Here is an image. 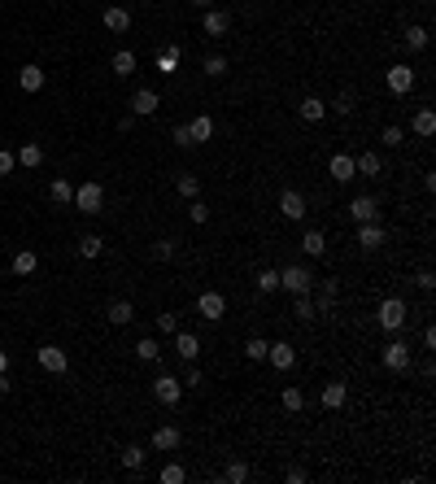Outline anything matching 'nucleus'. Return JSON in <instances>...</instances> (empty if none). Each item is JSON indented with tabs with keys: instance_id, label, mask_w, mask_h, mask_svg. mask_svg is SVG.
Returning a JSON list of instances; mask_svg holds the SVG:
<instances>
[{
	"instance_id": "1",
	"label": "nucleus",
	"mask_w": 436,
	"mask_h": 484,
	"mask_svg": "<svg viewBox=\"0 0 436 484\" xmlns=\"http://www.w3.org/2000/svg\"><path fill=\"white\" fill-rule=\"evenodd\" d=\"M406 318H410V305L401 301V297H384L376 305V323H380L384 332H401V328H406Z\"/></svg>"
},
{
	"instance_id": "2",
	"label": "nucleus",
	"mask_w": 436,
	"mask_h": 484,
	"mask_svg": "<svg viewBox=\"0 0 436 484\" xmlns=\"http://www.w3.org/2000/svg\"><path fill=\"white\" fill-rule=\"evenodd\" d=\"M79 214H101V205H105V188L96 184V179H83V184H74V201H70Z\"/></svg>"
},
{
	"instance_id": "3",
	"label": "nucleus",
	"mask_w": 436,
	"mask_h": 484,
	"mask_svg": "<svg viewBox=\"0 0 436 484\" xmlns=\"http://www.w3.org/2000/svg\"><path fill=\"white\" fill-rule=\"evenodd\" d=\"M280 288H284V293H293V297L310 293V288H314L310 266H284V271H280Z\"/></svg>"
},
{
	"instance_id": "4",
	"label": "nucleus",
	"mask_w": 436,
	"mask_h": 484,
	"mask_svg": "<svg viewBox=\"0 0 436 484\" xmlns=\"http://www.w3.org/2000/svg\"><path fill=\"white\" fill-rule=\"evenodd\" d=\"M153 397L161 401V406H179V401H184V380L157 376V380H153Z\"/></svg>"
},
{
	"instance_id": "5",
	"label": "nucleus",
	"mask_w": 436,
	"mask_h": 484,
	"mask_svg": "<svg viewBox=\"0 0 436 484\" xmlns=\"http://www.w3.org/2000/svg\"><path fill=\"white\" fill-rule=\"evenodd\" d=\"M384 83H389V92H393V96H410V88H414V70L406 66V61H397V66H389Z\"/></svg>"
},
{
	"instance_id": "6",
	"label": "nucleus",
	"mask_w": 436,
	"mask_h": 484,
	"mask_svg": "<svg viewBox=\"0 0 436 484\" xmlns=\"http://www.w3.org/2000/svg\"><path fill=\"white\" fill-rule=\"evenodd\" d=\"M380 362L389 366V371H410V345L406 341H389L380 349Z\"/></svg>"
},
{
	"instance_id": "7",
	"label": "nucleus",
	"mask_w": 436,
	"mask_h": 484,
	"mask_svg": "<svg viewBox=\"0 0 436 484\" xmlns=\"http://www.w3.org/2000/svg\"><path fill=\"white\" fill-rule=\"evenodd\" d=\"M35 358H40V366L48 371V376H66V366H70L66 349H57V345H40V349H35Z\"/></svg>"
},
{
	"instance_id": "8",
	"label": "nucleus",
	"mask_w": 436,
	"mask_h": 484,
	"mask_svg": "<svg viewBox=\"0 0 436 484\" xmlns=\"http://www.w3.org/2000/svg\"><path fill=\"white\" fill-rule=\"evenodd\" d=\"M149 445L157 449V454H175V449L184 445V432L175 428V424H161V428L153 432V441H149Z\"/></svg>"
},
{
	"instance_id": "9",
	"label": "nucleus",
	"mask_w": 436,
	"mask_h": 484,
	"mask_svg": "<svg viewBox=\"0 0 436 484\" xmlns=\"http://www.w3.org/2000/svg\"><path fill=\"white\" fill-rule=\"evenodd\" d=\"M280 214H284L288 223H301V218H305V197H301L297 188H284V192H280Z\"/></svg>"
},
{
	"instance_id": "10",
	"label": "nucleus",
	"mask_w": 436,
	"mask_h": 484,
	"mask_svg": "<svg viewBox=\"0 0 436 484\" xmlns=\"http://www.w3.org/2000/svg\"><path fill=\"white\" fill-rule=\"evenodd\" d=\"M197 314L209 318V323H218L223 314H227V297H223V293H201L197 297Z\"/></svg>"
},
{
	"instance_id": "11",
	"label": "nucleus",
	"mask_w": 436,
	"mask_h": 484,
	"mask_svg": "<svg viewBox=\"0 0 436 484\" xmlns=\"http://www.w3.org/2000/svg\"><path fill=\"white\" fill-rule=\"evenodd\" d=\"M266 362L275 366V371H293L297 366V349L288 345V341H275V345H266Z\"/></svg>"
},
{
	"instance_id": "12",
	"label": "nucleus",
	"mask_w": 436,
	"mask_h": 484,
	"mask_svg": "<svg viewBox=\"0 0 436 484\" xmlns=\"http://www.w3.org/2000/svg\"><path fill=\"white\" fill-rule=\"evenodd\" d=\"M349 218L353 223H380V201L376 197H353L349 201Z\"/></svg>"
},
{
	"instance_id": "13",
	"label": "nucleus",
	"mask_w": 436,
	"mask_h": 484,
	"mask_svg": "<svg viewBox=\"0 0 436 484\" xmlns=\"http://www.w3.org/2000/svg\"><path fill=\"white\" fill-rule=\"evenodd\" d=\"M201 31H205V35H227V31H232V13L227 9H205V18H201Z\"/></svg>"
},
{
	"instance_id": "14",
	"label": "nucleus",
	"mask_w": 436,
	"mask_h": 484,
	"mask_svg": "<svg viewBox=\"0 0 436 484\" xmlns=\"http://www.w3.org/2000/svg\"><path fill=\"white\" fill-rule=\"evenodd\" d=\"M157 105H161V101H157V92H153V88H140V92L131 96V114H136V118H153V114H157Z\"/></svg>"
},
{
	"instance_id": "15",
	"label": "nucleus",
	"mask_w": 436,
	"mask_h": 484,
	"mask_svg": "<svg viewBox=\"0 0 436 484\" xmlns=\"http://www.w3.org/2000/svg\"><path fill=\"white\" fill-rule=\"evenodd\" d=\"M328 175L336 184H349V179H358V170H353V157L349 153H336L332 161H328Z\"/></svg>"
},
{
	"instance_id": "16",
	"label": "nucleus",
	"mask_w": 436,
	"mask_h": 484,
	"mask_svg": "<svg viewBox=\"0 0 436 484\" xmlns=\"http://www.w3.org/2000/svg\"><path fill=\"white\" fill-rule=\"evenodd\" d=\"M345 401H349V389H345L341 380H328V384H323V410H341Z\"/></svg>"
},
{
	"instance_id": "17",
	"label": "nucleus",
	"mask_w": 436,
	"mask_h": 484,
	"mask_svg": "<svg viewBox=\"0 0 436 484\" xmlns=\"http://www.w3.org/2000/svg\"><path fill=\"white\" fill-rule=\"evenodd\" d=\"M175 353H179L184 362H197L201 358V341L192 332H175Z\"/></svg>"
},
{
	"instance_id": "18",
	"label": "nucleus",
	"mask_w": 436,
	"mask_h": 484,
	"mask_svg": "<svg viewBox=\"0 0 436 484\" xmlns=\"http://www.w3.org/2000/svg\"><path fill=\"white\" fill-rule=\"evenodd\" d=\"M358 245L366 253H376L384 245V227H380V223H358Z\"/></svg>"
},
{
	"instance_id": "19",
	"label": "nucleus",
	"mask_w": 436,
	"mask_h": 484,
	"mask_svg": "<svg viewBox=\"0 0 436 484\" xmlns=\"http://www.w3.org/2000/svg\"><path fill=\"white\" fill-rule=\"evenodd\" d=\"M179 57H184V48H179V44H166V48L157 53L153 66H157L161 74H175V70H179Z\"/></svg>"
},
{
	"instance_id": "20",
	"label": "nucleus",
	"mask_w": 436,
	"mask_h": 484,
	"mask_svg": "<svg viewBox=\"0 0 436 484\" xmlns=\"http://www.w3.org/2000/svg\"><path fill=\"white\" fill-rule=\"evenodd\" d=\"M297 114H301L305 122H323V118H328V101H318V96H305V101L297 105Z\"/></svg>"
},
{
	"instance_id": "21",
	"label": "nucleus",
	"mask_w": 436,
	"mask_h": 484,
	"mask_svg": "<svg viewBox=\"0 0 436 484\" xmlns=\"http://www.w3.org/2000/svg\"><path fill=\"white\" fill-rule=\"evenodd\" d=\"M109 66H114V74H118V79H131L140 61H136V53H131V48H118V53H114V61H109Z\"/></svg>"
},
{
	"instance_id": "22",
	"label": "nucleus",
	"mask_w": 436,
	"mask_h": 484,
	"mask_svg": "<svg viewBox=\"0 0 436 484\" xmlns=\"http://www.w3.org/2000/svg\"><path fill=\"white\" fill-rule=\"evenodd\" d=\"M13 157H18V166H26V170H35V166H44V149H40V144H35V140H26V144H22V149H18V153H13Z\"/></svg>"
},
{
	"instance_id": "23",
	"label": "nucleus",
	"mask_w": 436,
	"mask_h": 484,
	"mask_svg": "<svg viewBox=\"0 0 436 484\" xmlns=\"http://www.w3.org/2000/svg\"><path fill=\"white\" fill-rule=\"evenodd\" d=\"M105 318L114 323V328H127V323H136V305H131V301H114V305L105 310Z\"/></svg>"
},
{
	"instance_id": "24",
	"label": "nucleus",
	"mask_w": 436,
	"mask_h": 484,
	"mask_svg": "<svg viewBox=\"0 0 436 484\" xmlns=\"http://www.w3.org/2000/svg\"><path fill=\"white\" fill-rule=\"evenodd\" d=\"M188 131H192V144H205V140H214V118L209 114H197L188 122Z\"/></svg>"
},
{
	"instance_id": "25",
	"label": "nucleus",
	"mask_w": 436,
	"mask_h": 484,
	"mask_svg": "<svg viewBox=\"0 0 436 484\" xmlns=\"http://www.w3.org/2000/svg\"><path fill=\"white\" fill-rule=\"evenodd\" d=\"M105 26L114 31V35H122V31H131V13L118 9V5H109V9H105Z\"/></svg>"
},
{
	"instance_id": "26",
	"label": "nucleus",
	"mask_w": 436,
	"mask_h": 484,
	"mask_svg": "<svg viewBox=\"0 0 436 484\" xmlns=\"http://www.w3.org/2000/svg\"><path fill=\"white\" fill-rule=\"evenodd\" d=\"M35 271H40V253H31V249L13 253V275H35Z\"/></svg>"
},
{
	"instance_id": "27",
	"label": "nucleus",
	"mask_w": 436,
	"mask_h": 484,
	"mask_svg": "<svg viewBox=\"0 0 436 484\" xmlns=\"http://www.w3.org/2000/svg\"><path fill=\"white\" fill-rule=\"evenodd\" d=\"M253 288H257V293H280V271L275 266H262V271H257V280H253Z\"/></svg>"
},
{
	"instance_id": "28",
	"label": "nucleus",
	"mask_w": 436,
	"mask_h": 484,
	"mask_svg": "<svg viewBox=\"0 0 436 484\" xmlns=\"http://www.w3.org/2000/svg\"><path fill=\"white\" fill-rule=\"evenodd\" d=\"M18 88H22V92H40V88H44V70H40V66H22V70H18Z\"/></svg>"
},
{
	"instance_id": "29",
	"label": "nucleus",
	"mask_w": 436,
	"mask_h": 484,
	"mask_svg": "<svg viewBox=\"0 0 436 484\" xmlns=\"http://www.w3.org/2000/svg\"><path fill=\"white\" fill-rule=\"evenodd\" d=\"M353 170H358V175H371V179H376V175H384V161H380L376 153H358V157H353Z\"/></svg>"
},
{
	"instance_id": "30",
	"label": "nucleus",
	"mask_w": 436,
	"mask_h": 484,
	"mask_svg": "<svg viewBox=\"0 0 436 484\" xmlns=\"http://www.w3.org/2000/svg\"><path fill=\"white\" fill-rule=\"evenodd\" d=\"M48 197H53L57 205H70V201H74V184L66 179V175H61V179H53V184H48Z\"/></svg>"
},
{
	"instance_id": "31",
	"label": "nucleus",
	"mask_w": 436,
	"mask_h": 484,
	"mask_svg": "<svg viewBox=\"0 0 436 484\" xmlns=\"http://www.w3.org/2000/svg\"><path fill=\"white\" fill-rule=\"evenodd\" d=\"M301 249H305V257H323V253H328V236H323V232H305V240H301Z\"/></svg>"
},
{
	"instance_id": "32",
	"label": "nucleus",
	"mask_w": 436,
	"mask_h": 484,
	"mask_svg": "<svg viewBox=\"0 0 436 484\" xmlns=\"http://www.w3.org/2000/svg\"><path fill=\"white\" fill-rule=\"evenodd\" d=\"M410 131H414V136H423V140H428V136L436 131V114H432V109H419V114L410 118Z\"/></svg>"
},
{
	"instance_id": "33",
	"label": "nucleus",
	"mask_w": 436,
	"mask_h": 484,
	"mask_svg": "<svg viewBox=\"0 0 436 484\" xmlns=\"http://www.w3.org/2000/svg\"><path fill=\"white\" fill-rule=\"evenodd\" d=\"M280 406H284L288 414H297V410H305V393L297 389V384H288V389L280 393Z\"/></svg>"
},
{
	"instance_id": "34",
	"label": "nucleus",
	"mask_w": 436,
	"mask_h": 484,
	"mask_svg": "<svg viewBox=\"0 0 436 484\" xmlns=\"http://www.w3.org/2000/svg\"><path fill=\"white\" fill-rule=\"evenodd\" d=\"M101 253H105V240L96 232H88L83 240H79V257H101Z\"/></svg>"
},
{
	"instance_id": "35",
	"label": "nucleus",
	"mask_w": 436,
	"mask_h": 484,
	"mask_svg": "<svg viewBox=\"0 0 436 484\" xmlns=\"http://www.w3.org/2000/svg\"><path fill=\"white\" fill-rule=\"evenodd\" d=\"M266 336H249V341H245V358L249 362H266Z\"/></svg>"
},
{
	"instance_id": "36",
	"label": "nucleus",
	"mask_w": 436,
	"mask_h": 484,
	"mask_svg": "<svg viewBox=\"0 0 436 484\" xmlns=\"http://www.w3.org/2000/svg\"><path fill=\"white\" fill-rule=\"evenodd\" d=\"M201 70H205L209 79H223V74H227V57H223V53H209V57L201 61Z\"/></svg>"
},
{
	"instance_id": "37",
	"label": "nucleus",
	"mask_w": 436,
	"mask_h": 484,
	"mask_svg": "<svg viewBox=\"0 0 436 484\" xmlns=\"http://www.w3.org/2000/svg\"><path fill=\"white\" fill-rule=\"evenodd\" d=\"M401 40H406V48L423 53V48H428V26H406V35H401Z\"/></svg>"
},
{
	"instance_id": "38",
	"label": "nucleus",
	"mask_w": 436,
	"mask_h": 484,
	"mask_svg": "<svg viewBox=\"0 0 436 484\" xmlns=\"http://www.w3.org/2000/svg\"><path fill=\"white\" fill-rule=\"evenodd\" d=\"M136 358H140V362H157V358H161V345L153 341V336H144V341L136 345Z\"/></svg>"
},
{
	"instance_id": "39",
	"label": "nucleus",
	"mask_w": 436,
	"mask_h": 484,
	"mask_svg": "<svg viewBox=\"0 0 436 484\" xmlns=\"http://www.w3.org/2000/svg\"><path fill=\"white\" fill-rule=\"evenodd\" d=\"M293 318H297V323H310V318H314V301H310V293H301V297L293 301Z\"/></svg>"
},
{
	"instance_id": "40",
	"label": "nucleus",
	"mask_w": 436,
	"mask_h": 484,
	"mask_svg": "<svg viewBox=\"0 0 436 484\" xmlns=\"http://www.w3.org/2000/svg\"><path fill=\"white\" fill-rule=\"evenodd\" d=\"M157 480H161V484H184V480H188V471H184L179 462H166V467L157 471Z\"/></svg>"
},
{
	"instance_id": "41",
	"label": "nucleus",
	"mask_w": 436,
	"mask_h": 484,
	"mask_svg": "<svg viewBox=\"0 0 436 484\" xmlns=\"http://www.w3.org/2000/svg\"><path fill=\"white\" fill-rule=\"evenodd\" d=\"M175 188H179L188 201H192V197H201V179H197V175H179V179H175Z\"/></svg>"
},
{
	"instance_id": "42",
	"label": "nucleus",
	"mask_w": 436,
	"mask_h": 484,
	"mask_svg": "<svg viewBox=\"0 0 436 484\" xmlns=\"http://www.w3.org/2000/svg\"><path fill=\"white\" fill-rule=\"evenodd\" d=\"M122 467H127V471H140V467H144V449L140 445H127L122 449Z\"/></svg>"
},
{
	"instance_id": "43",
	"label": "nucleus",
	"mask_w": 436,
	"mask_h": 484,
	"mask_svg": "<svg viewBox=\"0 0 436 484\" xmlns=\"http://www.w3.org/2000/svg\"><path fill=\"white\" fill-rule=\"evenodd\" d=\"M157 332H161V336H175V332H179V314L161 310V314H157Z\"/></svg>"
},
{
	"instance_id": "44",
	"label": "nucleus",
	"mask_w": 436,
	"mask_h": 484,
	"mask_svg": "<svg viewBox=\"0 0 436 484\" xmlns=\"http://www.w3.org/2000/svg\"><path fill=\"white\" fill-rule=\"evenodd\" d=\"M188 218L197 223V227H201V223H209V205H205L201 197H192V205H188Z\"/></svg>"
},
{
	"instance_id": "45",
	"label": "nucleus",
	"mask_w": 436,
	"mask_h": 484,
	"mask_svg": "<svg viewBox=\"0 0 436 484\" xmlns=\"http://www.w3.org/2000/svg\"><path fill=\"white\" fill-rule=\"evenodd\" d=\"M380 140L389 144V149H397V144H406V131H401V127L393 122V127H384V131H380Z\"/></svg>"
},
{
	"instance_id": "46",
	"label": "nucleus",
	"mask_w": 436,
	"mask_h": 484,
	"mask_svg": "<svg viewBox=\"0 0 436 484\" xmlns=\"http://www.w3.org/2000/svg\"><path fill=\"white\" fill-rule=\"evenodd\" d=\"M223 480H232V484H245V480H249V462H232L227 471H223Z\"/></svg>"
},
{
	"instance_id": "47",
	"label": "nucleus",
	"mask_w": 436,
	"mask_h": 484,
	"mask_svg": "<svg viewBox=\"0 0 436 484\" xmlns=\"http://www.w3.org/2000/svg\"><path fill=\"white\" fill-rule=\"evenodd\" d=\"M175 245H179V240H157V245H153V257H157V262H170V257H175Z\"/></svg>"
},
{
	"instance_id": "48",
	"label": "nucleus",
	"mask_w": 436,
	"mask_h": 484,
	"mask_svg": "<svg viewBox=\"0 0 436 484\" xmlns=\"http://www.w3.org/2000/svg\"><path fill=\"white\" fill-rule=\"evenodd\" d=\"M184 389H205V376L197 362H188V376H184Z\"/></svg>"
},
{
	"instance_id": "49",
	"label": "nucleus",
	"mask_w": 436,
	"mask_h": 484,
	"mask_svg": "<svg viewBox=\"0 0 436 484\" xmlns=\"http://www.w3.org/2000/svg\"><path fill=\"white\" fill-rule=\"evenodd\" d=\"M328 109H336L341 118H345V114H353V92H341V96H336V101H332Z\"/></svg>"
},
{
	"instance_id": "50",
	"label": "nucleus",
	"mask_w": 436,
	"mask_h": 484,
	"mask_svg": "<svg viewBox=\"0 0 436 484\" xmlns=\"http://www.w3.org/2000/svg\"><path fill=\"white\" fill-rule=\"evenodd\" d=\"M170 140L179 144V149H192V131H188V122H179V127H175V131H170Z\"/></svg>"
},
{
	"instance_id": "51",
	"label": "nucleus",
	"mask_w": 436,
	"mask_h": 484,
	"mask_svg": "<svg viewBox=\"0 0 436 484\" xmlns=\"http://www.w3.org/2000/svg\"><path fill=\"white\" fill-rule=\"evenodd\" d=\"M13 166H18V157H13L9 149H0V179H5V175H13Z\"/></svg>"
},
{
	"instance_id": "52",
	"label": "nucleus",
	"mask_w": 436,
	"mask_h": 484,
	"mask_svg": "<svg viewBox=\"0 0 436 484\" xmlns=\"http://www.w3.org/2000/svg\"><path fill=\"white\" fill-rule=\"evenodd\" d=\"M414 284L423 288V293H432V288H436V275H432V271H419V275H414Z\"/></svg>"
},
{
	"instance_id": "53",
	"label": "nucleus",
	"mask_w": 436,
	"mask_h": 484,
	"mask_svg": "<svg viewBox=\"0 0 436 484\" xmlns=\"http://www.w3.org/2000/svg\"><path fill=\"white\" fill-rule=\"evenodd\" d=\"M284 480H288V484H301V480H305V471H301V467H288Z\"/></svg>"
},
{
	"instance_id": "54",
	"label": "nucleus",
	"mask_w": 436,
	"mask_h": 484,
	"mask_svg": "<svg viewBox=\"0 0 436 484\" xmlns=\"http://www.w3.org/2000/svg\"><path fill=\"white\" fill-rule=\"evenodd\" d=\"M423 349H436V328H423Z\"/></svg>"
},
{
	"instance_id": "55",
	"label": "nucleus",
	"mask_w": 436,
	"mask_h": 484,
	"mask_svg": "<svg viewBox=\"0 0 436 484\" xmlns=\"http://www.w3.org/2000/svg\"><path fill=\"white\" fill-rule=\"evenodd\" d=\"M9 389H13V380H9V371H0V397H5Z\"/></svg>"
},
{
	"instance_id": "56",
	"label": "nucleus",
	"mask_w": 436,
	"mask_h": 484,
	"mask_svg": "<svg viewBox=\"0 0 436 484\" xmlns=\"http://www.w3.org/2000/svg\"><path fill=\"white\" fill-rule=\"evenodd\" d=\"M0 371H9V353L5 349H0Z\"/></svg>"
},
{
	"instance_id": "57",
	"label": "nucleus",
	"mask_w": 436,
	"mask_h": 484,
	"mask_svg": "<svg viewBox=\"0 0 436 484\" xmlns=\"http://www.w3.org/2000/svg\"><path fill=\"white\" fill-rule=\"evenodd\" d=\"M192 5H201V9H209V5H214V0H192Z\"/></svg>"
},
{
	"instance_id": "58",
	"label": "nucleus",
	"mask_w": 436,
	"mask_h": 484,
	"mask_svg": "<svg viewBox=\"0 0 436 484\" xmlns=\"http://www.w3.org/2000/svg\"><path fill=\"white\" fill-rule=\"evenodd\" d=\"M149 5H153V0H149Z\"/></svg>"
}]
</instances>
